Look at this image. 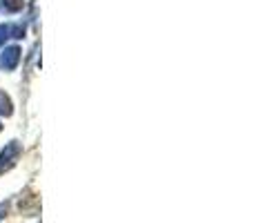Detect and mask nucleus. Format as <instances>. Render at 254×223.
Here are the masks:
<instances>
[{
    "label": "nucleus",
    "mask_w": 254,
    "mask_h": 223,
    "mask_svg": "<svg viewBox=\"0 0 254 223\" xmlns=\"http://www.w3.org/2000/svg\"><path fill=\"white\" fill-rule=\"evenodd\" d=\"M18 156H20V145H18L16 141H11V143L0 152V172H4L7 167H11L13 163L18 161Z\"/></svg>",
    "instance_id": "nucleus-1"
},
{
    "label": "nucleus",
    "mask_w": 254,
    "mask_h": 223,
    "mask_svg": "<svg viewBox=\"0 0 254 223\" xmlns=\"http://www.w3.org/2000/svg\"><path fill=\"white\" fill-rule=\"evenodd\" d=\"M7 38H11V25H0V45H4Z\"/></svg>",
    "instance_id": "nucleus-5"
},
{
    "label": "nucleus",
    "mask_w": 254,
    "mask_h": 223,
    "mask_svg": "<svg viewBox=\"0 0 254 223\" xmlns=\"http://www.w3.org/2000/svg\"><path fill=\"white\" fill-rule=\"evenodd\" d=\"M18 61H20V47H7L0 56V65L4 70H16Z\"/></svg>",
    "instance_id": "nucleus-2"
},
{
    "label": "nucleus",
    "mask_w": 254,
    "mask_h": 223,
    "mask_svg": "<svg viewBox=\"0 0 254 223\" xmlns=\"http://www.w3.org/2000/svg\"><path fill=\"white\" fill-rule=\"evenodd\" d=\"M20 9H22V0H0V11L13 13V11H20Z\"/></svg>",
    "instance_id": "nucleus-3"
},
{
    "label": "nucleus",
    "mask_w": 254,
    "mask_h": 223,
    "mask_svg": "<svg viewBox=\"0 0 254 223\" xmlns=\"http://www.w3.org/2000/svg\"><path fill=\"white\" fill-rule=\"evenodd\" d=\"M4 212H7V206H0V219L4 217Z\"/></svg>",
    "instance_id": "nucleus-6"
},
{
    "label": "nucleus",
    "mask_w": 254,
    "mask_h": 223,
    "mask_svg": "<svg viewBox=\"0 0 254 223\" xmlns=\"http://www.w3.org/2000/svg\"><path fill=\"white\" fill-rule=\"evenodd\" d=\"M0 130H2V125H0Z\"/></svg>",
    "instance_id": "nucleus-7"
},
{
    "label": "nucleus",
    "mask_w": 254,
    "mask_h": 223,
    "mask_svg": "<svg viewBox=\"0 0 254 223\" xmlns=\"http://www.w3.org/2000/svg\"><path fill=\"white\" fill-rule=\"evenodd\" d=\"M11 112H13L11 110V101H9V96L0 89V114H2V116H11Z\"/></svg>",
    "instance_id": "nucleus-4"
}]
</instances>
